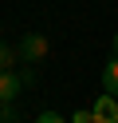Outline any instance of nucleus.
I'll return each mask as SVG.
<instances>
[{"mask_svg": "<svg viewBox=\"0 0 118 123\" xmlns=\"http://www.w3.org/2000/svg\"><path fill=\"white\" fill-rule=\"evenodd\" d=\"M91 123H118V99L114 95H98L91 107Z\"/></svg>", "mask_w": 118, "mask_h": 123, "instance_id": "obj_2", "label": "nucleus"}, {"mask_svg": "<svg viewBox=\"0 0 118 123\" xmlns=\"http://www.w3.org/2000/svg\"><path fill=\"white\" fill-rule=\"evenodd\" d=\"M110 48H114V56H118V32H114V40H110Z\"/></svg>", "mask_w": 118, "mask_h": 123, "instance_id": "obj_9", "label": "nucleus"}, {"mask_svg": "<svg viewBox=\"0 0 118 123\" xmlns=\"http://www.w3.org/2000/svg\"><path fill=\"white\" fill-rule=\"evenodd\" d=\"M102 91L118 99V56H110L106 64H102Z\"/></svg>", "mask_w": 118, "mask_h": 123, "instance_id": "obj_4", "label": "nucleus"}, {"mask_svg": "<svg viewBox=\"0 0 118 123\" xmlns=\"http://www.w3.org/2000/svg\"><path fill=\"white\" fill-rule=\"evenodd\" d=\"M16 56H20V52H16L12 44H4V40H0V72H12V64H16Z\"/></svg>", "mask_w": 118, "mask_h": 123, "instance_id": "obj_5", "label": "nucleus"}, {"mask_svg": "<svg viewBox=\"0 0 118 123\" xmlns=\"http://www.w3.org/2000/svg\"><path fill=\"white\" fill-rule=\"evenodd\" d=\"M16 52H20V60H24V64H39V60L47 56V36H39V32H28L20 44H16Z\"/></svg>", "mask_w": 118, "mask_h": 123, "instance_id": "obj_1", "label": "nucleus"}, {"mask_svg": "<svg viewBox=\"0 0 118 123\" xmlns=\"http://www.w3.org/2000/svg\"><path fill=\"white\" fill-rule=\"evenodd\" d=\"M20 80H24V83H36V68L28 64V68H24V72H20Z\"/></svg>", "mask_w": 118, "mask_h": 123, "instance_id": "obj_8", "label": "nucleus"}, {"mask_svg": "<svg viewBox=\"0 0 118 123\" xmlns=\"http://www.w3.org/2000/svg\"><path fill=\"white\" fill-rule=\"evenodd\" d=\"M20 87H24V80L16 72H0V103H12L20 95Z\"/></svg>", "mask_w": 118, "mask_h": 123, "instance_id": "obj_3", "label": "nucleus"}, {"mask_svg": "<svg viewBox=\"0 0 118 123\" xmlns=\"http://www.w3.org/2000/svg\"><path fill=\"white\" fill-rule=\"evenodd\" d=\"M36 123H67V119H63L59 111H39V119H36Z\"/></svg>", "mask_w": 118, "mask_h": 123, "instance_id": "obj_6", "label": "nucleus"}, {"mask_svg": "<svg viewBox=\"0 0 118 123\" xmlns=\"http://www.w3.org/2000/svg\"><path fill=\"white\" fill-rule=\"evenodd\" d=\"M0 123H16V111H12V103H0Z\"/></svg>", "mask_w": 118, "mask_h": 123, "instance_id": "obj_7", "label": "nucleus"}]
</instances>
